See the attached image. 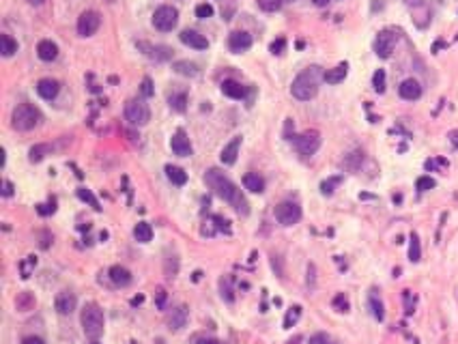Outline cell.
<instances>
[{
  "mask_svg": "<svg viewBox=\"0 0 458 344\" xmlns=\"http://www.w3.org/2000/svg\"><path fill=\"white\" fill-rule=\"evenodd\" d=\"M403 299H405V306H407V314H411L413 308H415V297L411 295V291H403Z\"/></svg>",
  "mask_w": 458,
  "mask_h": 344,
  "instance_id": "46",
  "label": "cell"
},
{
  "mask_svg": "<svg viewBox=\"0 0 458 344\" xmlns=\"http://www.w3.org/2000/svg\"><path fill=\"white\" fill-rule=\"evenodd\" d=\"M314 273H316V267L310 265L308 267V284H310V289H314Z\"/></svg>",
  "mask_w": 458,
  "mask_h": 344,
  "instance_id": "53",
  "label": "cell"
},
{
  "mask_svg": "<svg viewBox=\"0 0 458 344\" xmlns=\"http://www.w3.org/2000/svg\"><path fill=\"white\" fill-rule=\"evenodd\" d=\"M155 295H157V308H159V310H164V308H166V299H168V293H166L164 289H157V293H155Z\"/></svg>",
  "mask_w": 458,
  "mask_h": 344,
  "instance_id": "50",
  "label": "cell"
},
{
  "mask_svg": "<svg viewBox=\"0 0 458 344\" xmlns=\"http://www.w3.org/2000/svg\"><path fill=\"white\" fill-rule=\"evenodd\" d=\"M101 26V15L97 11H84L78 18V35L80 37H93Z\"/></svg>",
  "mask_w": 458,
  "mask_h": 344,
  "instance_id": "10",
  "label": "cell"
},
{
  "mask_svg": "<svg viewBox=\"0 0 458 344\" xmlns=\"http://www.w3.org/2000/svg\"><path fill=\"white\" fill-rule=\"evenodd\" d=\"M368 306H370V312H372V316L376 318V321H383L385 318V306H383V301L379 297V291L372 289L370 295H368Z\"/></svg>",
  "mask_w": 458,
  "mask_h": 344,
  "instance_id": "21",
  "label": "cell"
},
{
  "mask_svg": "<svg viewBox=\"0 0 458 344\" xmlns=\"http://www.w3.org/2000/svg\"><path fill=\"white\" fill-rule=\"evenodd\" d=\"M282 3H284V0H258V7L263 11H267V13H276V11H280Z\"/></svg>",
  "mask_w": 458,
  "mask_h": 344,
  "instance_id": "38",
  "label": "cell"
},
{
  "mask_svg": "<svg viewBox=\"0 0 458 344\" xmlns=\"http://www.w3.org/2000/svg\"><path fill=\"white\" fill-rule=\"evenodd\" d=\"M398 95H400L403 99H407V101L420 99V97H422V84L417 82V80H413V78H407V80H403V82H400V86H398Z\"/></svg>",
  "mask_w": 458,
  "mask_h": 344,
  "instance_id": "14",
  "label": "cell"
},
{
  "mask_svg": "<svg viewBox=\"0 0 458 344\" xmlns=\"http://www.w3.org/2000/svg\"><path fill=\"white\" fill-rule=\"evenodd\" d=\"M372 86L376 93H383L385 91V71L383 69H376L374 76H372Z\"/></svg>",
  "mask_w": 458,
  "mask_h": 344,
  "instance_id": "40",
  "label": "cell"
},
{
  "mask_svg": "<svg viewBox=\"0 0 458 344\" xmlns=\"http://www.w3.org/2000/svg\"><path fill=\"white\" fill-rule=\"evenodd\" d=\"M15 306H18L20 312H28L35 308V297L30 293H22L18 295V299H15Z\"/></svg>",
  "mask_w": 458,
  "mask_h": 344,
  "instance_id": "33",
  "label": "cell"
},
{
  "mask_svg": "<svg viewBox=\"0 0 458 344\" xmlns=\"http://www.w3.org/2000/svg\"><path fill=\"white\" fill-rule=\"evenodd\" d=\"M291 140H293L295 149L299 151L301 155H305V157L314 155L318 151V147H320V133L318 131H303L299 135H293Z\"/></svg>",
  "mask_w": 458,
  "mask_h": 344,
  "instance_id": "7",
  "label": "cell"
},
{
  "mask_svg": "<svg viewBox=\"0 0 458 344\" xmlns=\"http://www.w3.org/2000/svg\"><path fill=\"white\" fill-rule=\"evenodd\" d=\"M166 177L170 179V183H174V185H185L187 183V172L179 166H172V164L166 166Z\"/></svg>",
  "mask_w": 458,
  "mask_h": 344,
  "instance_id": "26",
  "label": "cell"
},
{
  "mask_svg": "<svg viewBox=\"0 0 458 344\" xmlns=\"http://www.w3.org/2000/svg\"><path fill=\"white\" fill-rule=\"evenodd\" d=\"M340 181H342V177H332V179L323 181V183H320V191H323L325 196L334 194V187H336V185H340Z\"/></svg>",
  "mask_w": 458,
  "mask_h": 344,
  "instance_id": "41",
  "label": "cell"
},
{
  "mask_svg": "<svg viewBox=\"0 0 458 344\" xmlns=\"http://www.w3.org/2000/svg\"><path fill=\"white\" fill-rule=\"evenodd\" d=\"M284 47H286V39L280 37L278 41H273V43H271V52H273V54H282Z\"/></svg>",
  "mask_w": 458,
  "mask_h": 344,
  "instance_id": "49",
  "label": "cell"
},
{
  "mask_svg": "<svg viewBox=\"0 0 458 344\" xmlns=\"http://www.w3.org/2000/svg\"><path fill=\"white\" fill-rule=\"evenodd\" d=\"M198 344H220V342L215 340V338H200Z\"/></svg>",
  "mask_w": 458,
  "mask_h": 344,
  "instance_id": "56",
  "label": "cell"
},
{
  "mask_svg": "<svg viewBox=\"0 0 458 344\" xmlns=\"http://www.w3.org/2000/svg\"><path fill=\"white\" fill-rule=\"evenodd\" d=\"M312 3H314L316 7H325V5H329V0H312Z\"/></svg>",
  "mask_w": 458,
  "mask_h": 344,
  "instance_id": "57",
  "label": "cell"
},
{
  "mask_svg": "<svg viewBox=\"0 0 458 344\" xmlns=\"http://www.w3.org/2000/svg\"><path fill=\"white\" fill-rule=\"evenodd\" d=\"M222 93L230 99H243L245 97V86L237 82V80H224L222 82Z\"/></svg>",
  "mask_w": 458,
  "mask_h": 344,
  "instance_id": "20",
  "label": "cell"
},
{
  "mask_svg": "<svg viewBox=\"0 0 458 344\" xmlns=\"http://www.w3.org/2000/svg\"><path fill=\"white\" fill-rule=\"evenodd\" d=\"M228 47H230V52H235V54L250 50L252 35H247L245 30H235V33H230V37H228Z\"/></svg>",
  "mask_w": 458,
  "mask_h": 344,
  "instance_id": "13",
  "label": "cell"
},
{
  "mask_svg": "<svg viewBox=\"0 0 458 344\" xmlns=\"http://www.w3.org/2000/svg\"><path fill=\"white\" fill-rule=\"evenodd\" d=\"M125 121L134 127H142L151 121V110L144 99H129L125 103Z\"/></svg>",
  "mask_w": 458,
  "mask_h": 344,
  "instance_id": "5",
  "label": "cell"
},
{
  "mask_svg": "<svg viewBox=\"0 0 458 344\" xmlns=\"http://www.w3.org/2000/svg\"><path fill=\"white\" fill-rule=\"evenodd\" d=\"M78 196L84 200V202H91V207L95 211H101V207H99V202H97V198H95L93 194H91V189H86V187H80L78 189Z\"/></svg>",
  "mask_w": 458,
  "mask_h": 344,
  "instance_id": "35",
  "label": "cell"
},
{
  "mask_svg": "<svg viewBox=\"0 0 458 344\" xmlns=\"http://www.w3.org/2000/svg\"><path fill=\"white\" fill-rule=\"evenodd\" d=\"M54 209H56L54 204H52V207H50V204H39V207H37V211L41 213V215H50V213H54Z\"/></svg>",
  "mask_w": 458,
  "mask_h": 344,
  "instance_id": "52",
  "label": "cell"
},
{
  "mask_svg": "<svg viewBox=\"0 0 458 344\" xmlns=\"http://www.w3.org/2000/svg\"><path fill=\"white\" fill-rule=\"evenodd\" d=\"M276 220L282 226H295L301 220V207L297 202H291V200H284L276 207Z\"/></svg>",
  "mask_w": 458,
  "mask_h": 344,
  "instance_id": "8",
  "label": "cell"
},
{
  "mask_svg": "<svg viewBox=\"0 0 458 344\" xmlns=\"http://www.w3.org/2000/svg\"><path fill=\"white\" fill-rule=\"evenodd\" d=\"M37 56L45 62H52V60L58 58V45L54 41H50V39H43V41H39V45H37Z\"/></svg>",
  "mask_w": 458,
  "mask_h": 344,
  "instance_id": "19",
  "label": "cell"
},
{
  "mask_svg": "<svg viewBox=\"0 0 458 344\" xmlns=\"http://www.w3.org/2000/svg\"><path fill=\"white\" fill-rule=\"evenodd\" d=\"M168 103H170V108L174 112H185V108H187V95L185 93H176V95H172V97L168 99Z\"/></svg>",
  "mask_w": 458,
  "mask_h": 344,
  "instance_id": "34",
  "label": "cell"
},
{
  "mask_svg": "<svg viewBox=\"0 0 458 344\" xmlns=\"http://www.w3.org/2000/svg\"><path fill=\"white\" fill-rule=\"evenodd\" d=\"M164 269H166V276H168V278H174L176 271H179V258H176L174 254L168 256L166 262H164Z\"/></svg>",
  "mask_w": 458,
  "mask_h": 344,
  "instance_id": "36",
  "label": "cell"
},
{
  "mask_svg": "<svg viewBox=\"0 0 458 344\" xmlns=\"http://www.w3.org/2000/svg\"><path fill=\"white\" fill-rule=\"evenodd\" d=\"M15 52H18V41L11 39L9 35H0V54H3L5 58H9V56H13Z\"/></svg>",
  "mask_w": 458,
  "mask_h": 344,
  "instance_id": "30",
  "label": "cell"
},
{
  "mask_svg": "<svg viewBox=\"0 0 458 344\" xmlns=\"http://www.w3.org/2000/svg\"><path fill=\"white\" fill-rule=\"evenodd\" d=\"M142 95H144V97H151V95H153V82H151V78H144L142 80Z\"/></svg>",
  "mask_w": 458,
  "mask_h": 344,
  "instance_id": "48",
  "label": "cell"
},
{
  "mask_svg": "<svg viewBox=\"0 0 458 344\" xmlns=\"http://www.w3.org/2000/svg\"><path fill=\"white\" fill-rule=\"evenodd\" d=\"M52 151H54V147H52V145H35L33 149L28 151L30 162H41V159H43L45 155H50Z\"/></svg>",
  "mask_w": 458,
  "mask_h": 344,
  "instance_id": "32",
  "label": "cell"
},
{
  "mask_svg": "<svg viewBox=\"0 0 458 344\" xmlns=\"http://www.w3.org/2000/svg\"><path fill=\"white\" fill-rule=\"evenodd\" d=\"M80 321H82V329L91 340H97L103 333V312L97 303H86L82 308V314H80Z\"/></svg>",
  "mask_w": 458,
  "mask_h": 344,
  "instance_id": "4",
  "label": "cell"
},
{
  "mask_svg": "<svg viewBox=\"0 0 458 344\" xmlns=\"http://www.w3.org/2000/svg\"><path fill=\"white\" fill-rule=\"evenodd\" d=\"M45 0H28V5H35V7H39V5H43Z\"/></svg>",
  "mask_w": 458,
  "mask_h": 344,
  "instance_id": "58",
  "label": "cell"
},
{
  "mask_svg": "<svg viewBox=\"0 0 458 344\" xmlns=\"http://www.w3.org/2000/svg\"><path fill=\"white\" fill-rule=\"evenodd\" d=\"M172 69L179 76H187V78H196L200 74V69H198L196 62H189V60H176L174 65H172Z\"/></svg>",
  "mask_w": 458,
  "mask_h": 344,
  "instance_id": "27",
  "label": "cell"
},
{
  "mask_svg": "<svg viewBox=\"0 0 458 344\" xmlns=\"http://www.w3.org/2000/svg\"><path fill=\"white\" fill-rule=\"evenodd\" d=\"M76 306H78V299L71 291H62V293L56 295V299H54V308L60 316H69L71 312L76 310Z\"/></svg>",
  "mask_w": 458,
  "mask_h": 344,
  "instance_id": "12",
  "label": "cell"
},
{
  "mask_svg": "<svg viewBox=\"0 0 458 344\" xmlns=\"http://www.w3.org/2000/svg\"><path fill=\"white\" fill-rule=\"evenodd\" d=\"M196 15H198L200 20H207V18H211V15H213V7H211V5H207V3L198 5V7H196Z\"/></svg>",
  "mask_w": 458,
  "mask_h": 344,
  "instance_id": "43",
  "label": "cell"
},
{
  "mask_svg": "<svg viewBox=\"0 0 458 344\" xmlns=\"http://www.w3.org/2000/svg\"><path fill=\"white\" fill-rule=\"evenodd\" d=\"M3 196H13V183L11 181H3Z\"/></svg>",
  "mask_w": 458,
  "mask_h": 344,
  "instance_id": "51",
  "label": "cell"
},
{
  "mask_svg": "<svg viewBox=\"0 0 458 344\" xmlns=\"http://www.w3.org/2000/svg\"><path fill=\"white\" fill-rule=\"evenodd\" d=\"M187 323V308L185 306H179L170 312V316H168V325L172 327V329H183Z\"/></svg>",
  "mask_w": 458,
  "mask_h": 344,
  "instance_id": "23",
  "label": "cell"
},
{
  "mask_svg": "<svg viewBox=\"0 0 458 344\" xmlns=\"http://www.w3.org/2000/svg\"><path fill=\"white\" fill-rule=\"evenodd\" d=\"M334 308H338L340 312H349V299H347V295H336L334 297Z\"/></svg>",
  "mask_w": 458,
  "mask_h": 344,
  "instance_id": "44",
  "label": "cell"
},
{
  "mask_svg": "<svg viewBox=\"0 0 458 344\" xmlns=\"http://www.w3.org/2000/svg\"><path fill=\"white\" fill-rule=\"evenodd\" d=\"M205 181H207V185L211 187L224 202H228L239 215L250 213V204H247V200L243 198V194H241V189L226 177V174L220 172L218 168H209L205 172Z\"/></svg>",
  "mask_w": 458,
  "mask_h": 344,
  "instance_id": "1",
  "label": "cell"
},
{
  "mask_svg": "<svg viewBox=\"0 0 458 344\" xmlns=\"http://www.w3.org/2000/svg\"><path fill=\"white\" fill-rule=\"evenodd\" d=\"M35 265H37V258H35V256H28V258L20 265V267H22V278H24V280L30 278V271H33Z\"/></svg>",
  "mask_w": 458,
  "mask_h": 344,
  "instance_id": "42",
  "label": "cell"
},
{
  "mask_svg": "<svg viewBox=\"0 0 458 344\" xmlns=\"http://www.w3.org/2000/svg\"><path fill=\"white\" fill-rule=\"evenodd\" d=\"M41 121H43L41 110L37 106H33V103H20L11 114V125H13V129H18V131L35 129V127L41 125Z\"/></svg>",
  "mask_w": 458,
  "mask_h": 344,
  "instance_id": "3",
  "label": "cell"
},
{
  "mask_svg": "<svg viewBox=\"0 0 458 344\" xmlns=\"http://www.w3.org/2000/svg\"><path fill=\"white\" fill-rule=\"evenodd\" d=\"M323 71H320V67L316 65H312L308 69H303L299 76H297L293 80V84H291V95L295 99H299V101H310V99H314L316 97V93H318V84H320V80H323Z\"/></svg>",
  "mask_w": 458,
  "mask_h": 344,
  "instance_id": "2",
  "label": "cell"
},
{
  "mask_svg": "<svg viewBox=\"0 0 458 344\" xmlns=\"http://www.w3.org/2000/svg\"><path fill=\"white\" fill-rule=\"evenodd\" d=\"M134 237H136V241H140V243H149L151 239H153V228H151V224H147V222H138V224H136V228H134Z\"/></svg>",
  "mask_w": 458,
  "mask_h": 344,
  "instance_id": "28",
  "label": "cell"
},
{
  "mask_svg": "<svg viewBox=\"0 0 458 344\" xmlns=\"http://www.w3.org/2000/svg\"><path fill=\"white\" fill-rule=\"evenodd\" d=\"M220 295H222V299L228 301V303L235 301V289H232V278L230 276L220 278Z\"/></svg>",
  "mask_w": 458,
  "mask_h": 344,
  "instance_id": "29",
  "label": "cell"
},
{
  "mask_svg": "<svg viewBox=\"0 0 458 344\" xmlns=\"http://www.w3.org/2000/svg\"><path fill=\"white\" fill-rule=\"evenodd\" d=\"M299 316H301V308L299 306H293L291 310L286 312V318H284V327L288 329V327H293L297 321H299Z\"/></svg>",
  "mask_w": 458,
  "mask_h": 344,
  "instance_id": "37",
  "label": "cell"
},
{
  "mask_svg": "<svg viewBox=\"0 0 458 344\" xmlns=\"http://www.w3.org/2000/svg\"><path fill=\"white\" fill-rule=\"evenodd\" d=\"M437 185V181L432 179V177H428V174H426V177H420L415 181V187H417V191H428V189H432Z\"/></svg>",
  "mask_w": 458,
  "mask_h": 344,
  "instance_id": "39",
  "label": "cell"
},
{
  "mask_svg": "<svg viewBox=\"0 0 458 344\" xmlns=\"http://www.w3.org/2000/svg\"><path fill=\"white\" fill-rule=\"evenodd\" d=\"M22 344H45L41 338H37V335H28V338H24Z\"/></svg>",
  "mask_w": 458,
  "mask_h": 344,
  "instance_id": "54",
  "label": "cell"
},
{
  "mask_svg": "<svg viewBox=\"0 0 458 344\" xmlns=\"http://www.w3.org/2000/svg\"><path fill=\"white\" fill-rule=\"evenodd\" d=\"M422 258V245H420V237L415 233H411L409 237V260L411 262H420Z\"/></svg>",
  "mask_w": 458,
  "mask_h": 344,
  "instance_id": "31",
  "label": "cell"
},
{
  "mask_svg": "<svg viewBox=\"0 0 458 344\" xmlns=\"http://www.w3.org/2000/svg\"><path fill=\"white\" fill-rule=\"evenodd\" d=\"M176 24H179V11L170 5L157 7L155 13H153V26L162 30V33H170L172 28H176Z\"/></svg>",
  "mask_w": 458,
  "mask_h": 344,
  "instance_id": "6",
  "label": "cell"
},
{
  "mask_svg": "<svg viewBox=\"0 0 458 344\" xmlns=\"http://www.w3.org/2000/svg\"><path fill=\"white\" fill-rule=\"evenodd\" d=\"M239 149H241V135H235L226 147L222 149V153H220V159H222V164H226V166H232L237 162V155H239Z\"/></svg>",
  "mask_w": 458,
  "mask_h": 344,
  "instance_id": "17",
  "label": "cell"
},
{
  "mask_svg": "<svg viewBox=\"0 0 458 344\" xmlns=\"http://www.w3.org/2000/svg\"><path fill=\"white\" fill-rule=\"evenodd\" d=\"M138 50L147 56L151 60H157V62H164V60H170L172 58V47L168 45H153L149 41H138Z\"/></svg>",
  "mask_w": 458,
  "mask_h": 344,
  "instance_id": "11",
  "label": "cell"
},
{
  "mask_svg": "<svg viewBox=\"0 0 458 344\" xmlns=\"http://www.w3.org/2000/svg\"><path fill=\"white\" fill-rule=\"evenodd\" d=\"M170 147H172V153L179 155V157H189L191 155V142L185 135V131H176L170 140Z\"/></svg>",
  "mask_w": 458,
  "mask_h": 344,
  "instance_id": "15",
  "label": "cell"
},
{
  "mask_svg": "<svg viewBox=\"0 0 458 344\" xmlns=\"http://www.w3.org/2000/svg\"><path fill=\"white\" fill-rule=\"evenodd\" d=\"M347 74H349V65L347 62H340L338 67L336 69H329V71H325V76H323V80L327 84H340L344 78H347Z\"/></svg>",
  "mask_w": 458,
  "mask_h": 344,
  "instance_id": "24",
  "label": "cell"
},
{
  "mask_svg": "<svg viewBox=\"0 0 458 344\" xmlns=\"http://www.w3.org/2000/svg\"><path fill=\"white\" fill-rule=\"evenodd\" d=\"M449 142H452V145L458 149V129H454V131H449Z\"/></svg>",
  "mask_w": 458,
  "mask_h": 344,
  "instance_id": "55",
  "label": "cell"
},
{
  "mask_svg": "<svg viewBox=\"0 0 458 344\" xmlns=\"http://www.w3.org/2000/svg\"><path fill=\"white\" fill-rule=\"evenodd\" d=\"M213 222H215V228L218 230H224V233H230V226H228V222L220 218V215H213Z\"/></svg>",
  "mask_w": 458,
  "mask_h": 344,
  "instance_id": "47",
  "label": "cell"
},
{
  "mask_svg": "<svg viewBox=\"0 0 458 344\" xmlns=\"http://www.w3.org/2000/svg\"><path fill=\"white\" fill-rule=\"evenodd\" d=\"M396 43H398V35L394 33V30H389V28L381 30V33L376 35V39H374V52H376V56H379V58H389L391 52H394V47H396Z\"/></svg>",
  "mask_w": 458,
  "mask_h": 344,
  "instance_id": "9",
  "label": "cell"
},
{
  "mask_svg": "<svg viewBox=\"0 0 458 344\" xmlns=\"http://www.w3.org/2000/svg\"><path fill=\"white\" fill-rule=\"evenodd\" d=\"M243 187L247 191H254V194H263V191H265V181L256 172H247V174H243Z\"/></svg>",
  "mask_w": 458,
  "mask_h": 344,
  "instance_id": "25",
  "label": "cell"
},
{
  "mask_svg": "<svg viewBox=\"0 0 458 344\" xmlns=\"http://www.w3.org/2000/svg\"><path fill=\"white\" fill-rule=\"evenodd\" d=\"M310 344H336L332 338H329L327 333H314L310 338Z\"/></svg>",
  "mask_w": 458,
  "mask_h": 344,
  "instance_id": "45",
  "label": "cell"
},
{
  "mask_svg": "<svg viewBox=\"0 0 458 344\" xmlns=\"http://www.w3.org/2000/svg\"><path fill=\"white\" fill-rule=\"evenodd\" d=\"M108 276H110V280H112V284H116V286H127V284L132 282V273H129V271H127L125 267H120V265L110 267Z\"/></svg>",
  "mask_w": 458,
  "mask_h": 344,
  "instance_id": "22",
  "label": "cell"
},
{
  "mask_svg": "<svg viewBox=\"0 0 458 344\" xmlns=\"http://www.w3.org/2000/svg\"><path fill=\"white\" fill-rule=\"evenodd\" d=\"M179 39H181V41L185 43V45L194 47V50H207V47H209V41H207V39L200 35V33H196V30H189V28L183 30V33L179 35Z\"/></svg>",
  "mask_w": 458,
  "mask_h": 344,
  "instance_id": "18",
  "label": "cell"
},
{
  "mask_svg": "<svg viewBox=\"0 0 458 344\" xmlns=\"http://www.w3.org/2000/svg\"><path fill=\"white\" fill-rule=\"evenodd\" d=\"M93 344H99V342H93Z\"/></svg>",
  "mask_w": 458,
  "mask_h": 344,
  "instance_id": "61",
  "label": "cell"
},
{
  "mask_svg": "<svg viewBox=\"0 0 458 344\" xmlns=\"http://www.w3.org/2000/svg\"><path fill=\"white\" fill-rule=\"evenodd\" d=\"M58 91H60V84L56 82V80H52V78H43V80H39V82H37V93H39V97L45 99V101L56 99Z\"/></svg>",
  "mask_w": 458,
  "mask_h": 344,
  "instance_id": "16",
  "label": "cell"
},
{
  "mask_svg": "<svg viewBox=\"0 0 458 344\" xmlns=\"http://www.w3.org/2000/svg\"><path fill=\"white\" fill-rule=\"evenodd\" d=\"M142 299H144V297H134V299H132V306H138V303H142Z\"/></svg>",
  "mask_w": 458,
  "mask_h": 344,
  "instance_id": "59",
  "label": "cell"
},
{
  "mask_svg": "<svg viewBox=\"0 0 458 344\" xmlns=\"http://www.w3.org/2000/svg\"><path fill=\"white\" fill-rule=\"evenodd\" d=\"M106 3H116V0H106Z\"/></svg>",
  "mask_w": 458,
  "mask_h": 344,
  "instance_id": "60",
  "label": "cell"
}]
</instances>
